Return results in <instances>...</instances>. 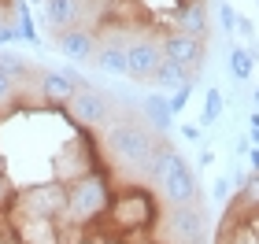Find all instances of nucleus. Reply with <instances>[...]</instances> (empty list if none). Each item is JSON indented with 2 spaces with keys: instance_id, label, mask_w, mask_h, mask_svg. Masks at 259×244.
<instances>
[{
  "instance_id": "obj_1",
  "label": "nucleus",
  "mask_w": 259,
  "mask_h": 244,
  "mask_svg": "<svg viewBox=\"0 0 259 244\" xmlns=\"http://www.w3.org/2000/svg\"><path fill=\"white\" fill-rule=\"evenodd\" d=\"M156 144H159V137L145 119H130L126 115V119H111L108 130H104V148L111 152V159L126 163V167H134V170L152 156Z\"/></svg>"
},
{
  "instance_id": "obj_2",
  "label": "nucleus",
  "mask_w": 259,
  "mask_h": 244,
  "mask_svg": "<svg viewBox=\"0 0 259 244\" xmlns=\"http://www.w3.org/2000/svg\"><path fill=\"white\" fill-rule=\"evenodd\" d=\"M152 181H156L159 196H163L170 207H182V204H196V200H200V181H196V174H193L189 163H185V156L174 152V148H163L159 167H156V174H152Z\"/></svg>"
},
{
  "instance_id": "obj_3",
  "label": "nucleus",
  "mask_w": 259,
  "mask_h": 244,
  "mask_svg": "<svg viewBox=\"0 0 259 244\" xmlns=\"http://www.w3.org/2000/svg\"><path fill=\"white\" fill-rule=\"evenodd\" d=\"M108 204H111V181L104 178L100 170L78 174V178L67 185V215L78 218V222H89V218H97Z\"/></svg>"
},
{
  "instance_id": "obj_4",
  "label": "nucleus",
  "mask_w": 259,
  "mask_h": 244,
  "mask_svg": "<svg viewBox=\"0 0 259 244\" xmlns=\"http://www.w3.org/2000/svg\"><path fill=\"white\" fill-rule=\"evenodd\" d=\"M163 233H167L170 244H204L207 233V215L200 204H182V207H170L163 215Z\"/></svg>"
},
{
  "instance_id": "obj_5",
  "label": "nucleus",
  "mask_w": 259,
  "mask_h": 244,
  "mask_svg": "<svg viewBox=\"0 0 259 244\" xmlns=\"http://www.w3.org/2000/svg\"><path fill=\"white\" fill-rule=\"evenodd\" d=\"M108 207H111V222L119 229H145L148 222H156V204L148 200L145 189H126Z\"/></svg>"
},
{
  "instance_id": "obj_6",
  "label": "nucleus",
  "mask_w": 259,
  "mask_h": 244,
  "mask_svg": "<svg viewBox=\"0 0 259 244\" xmlns=\"http://www.w3.org/2000/svg\"><path fill=\"white\" fill-rule=\"evenodd\" d=\"M19 207L30 222H52L56 215H67V185H33L19 196Z\"/></svg>"
},
{
  "instance_id": "obj_7",
  "label": "nucleus",
  "mask_w": 259,
  "mask_h": 244,
  "mask_svg": "<svg viewBox=\"0 0 259 244\" xmlns=\"http://www.w3.org/2000/svg\"><path fill=\"white\" fill-rule=\"evenodd\" d=\"M67 111L74 115L78 126H108L115 108H111L108 92H100L93 85H81V89H74V96L67 100Z\"/></svg>"
},
{
  "instance_id": "obj_8",
  "label": "nucleus",
  "mask_w": 259,
  "mask_h": 244,
  "mask_svg": "<svg viewBox=\"0 0 259 244\" xmlns=\"http://www.w3.org/2000/svg\"><path fill=\"white\" fill-rule=\"evenodd\" d=\"M159 44H163V60L178 63L182 71H189V74H193V71L200 74V63H204V37H193V33L174 30V33H167Z\"/></svg>"
},
{
  "instance_id": "obj_9",
  "label": "nucleus",
  "mask_w": 259,
  "mask_h": 244,
  "mask_svg": "<svg viewBox=\"0 0 259 244\" xmlns=\"http://www.w3.org/2000/svg\"><path fill=\"white\" fill-rule=\"evenodd\" d=\"M159 63H163V44L159 41L141 37L134 44H126V74L134 81H152Z\"/></svg>"
},
{
  "instance_id": "obj_10",
  "label": "nucleus",
  "mask_w": 259,
  "mask_h": 244,
  "mask_svg": "<svg viewBox=\"0 0 259 244\" xmlns=\"http://www.w3.org/2000/svg\"><path fill=\"white\" fill-rule=\"evenodd\" d=\"M37 85H41V96L45 104H56V108H67V100L74 96V89H81L85 81L78 78V71H45L37 78Z\"/></svg>"
},
{
  "instance_id": "obj_11",
  "label": "nucleus",
  "mask_w": 259,
  "mask_h": 244,
  "mask_svg": "<svg viewBox=\"0 0 259 244\" xmlns=\"http://www.w3.org/2000/svg\"><path fill=\"white\" fill-rule=\"evenodd\" d=\"M56 48H60L67 60H93V52H97V33L89 26H70L63 33H56Z\"/></svg>"
},
{
  "instance_id": "obj_12",
  "label": "nucleus",
  "mask_w": 259,
  "mask_h": 244,
  "mask_svg": "<svg viewBox=\"0 0 259 244\" xmlns=\"http://www.w3.org/2000/svg\"><path fill=\"white\" fill-rule=\"evenodd\" d=\"M81 19V0H45V22H49V30L63 33L70 26H78Z\"/></svg>"
},
{
  "instance_id": "obj_13",
  "label": "nucleus",
  "mask_w": 259,
  "mask_h": 244,
  "mask_svg": "<svg viewBox=\"0 0 259 244\" xmlns=\"http://www.w3.org/2000/svg\"><path fill=\"white\" fill-rule=\"evenodd\" d=\"M93 63L100 67L104 74H126V44L119 41H97V52H93Z\"/></svg>"
},
{
  "instance_id": "obj_14",
  "label": "nucleus",
  "mask_w": 259,
  "mask_h": 244,
  "mask_svg": "<svg viewBox=\"0 0 259 244\" xmlns=\"http://www.w3.org/2000/svg\"><path fill=\"white\" fill-rule=\"evenodd\" d=\"M178 30L193 37H207V8L204 0H185L178 8Z\"/></svg>"
},
{
  "instance_id": "obj_15",
  "label": "nucleus",
  "mask_w": 259,
  "mask_h": 244,
  "mask_svg": "<svg viewBox=\"0 0 259 244\" xmlns=\"http://www.w3.org/2000/svg\"><path fill=\"white\" fill-rule=\"evenodd\" d=\"M141 111H145V122H148V126H152L156 133L170 130L174 115H170V108H167V96H145V104H141Z\"/></svg>"
},
{
  "instance_id": "obj_16",
  "label": "nucleus",
  "mask_w": 259,
  "mask_h": 244,
  "mask_svg": "<svg viewBox=\"0 0 259 244\" xmlns=\"http://www.w3.org/2000/svg\"><path fill=\"white\" fill-rule=\"evenodd\" d=\"M185 81H196L189 71H182L178 63H170V60H163L156 67V74H152V85H159V89H182Z\"/></svg>"
},
{
  "instance_id": "obj_17",
  "label": "nucleus",
  "mask_w": 259,
  "mask_h": 244,
  "mask_svg": "<svg viewBox=\"0 0 259 244\" xmlns=\"http://www.w3.org/2000/svg\"><path fill=\"white\" fill-rule=\"evenodd\" d=\"M230 71H233V78H237V81H248L252 71H255L252 52H248V48H233V52H230Z\"/></svg>"
},
{
  "instance_id": "obj_18",
  "label": "nucleus",
  "mask_w": 259,
  "mask_h": 244,
  "mask_svg": "<svg viewBox=\"0 0 259 244\" xmlns=\"http://www.w3.org/2000/svg\"><path fill=\"white\" fill-rule=\"evenodd\" d=\"M0 71H4L11 81H15V78H26V74H30V63H26V60H19V56L0 52Z\"/></svg>"
},
{
  "instance_id": "obj_19",
  "label": "nucleus",
  "mask_w": 259,
  "mask_h": 244,
  "mask_svg": "<svg viewBox=\"0 0 259 244\" xmlns=\"http://www.w3.org/2000/svg\"><path fill=\"white\" fill-rule=\"evenodd\" d=\"M15 33H19L22 41H30V44H41L37 30H33V22H30V8L26 4H19V26H15Z\"/></svg>"
},
{
  "instance_id": "obj_20",
  "label": "nucleus",
  "mask_w": 259,
  "mask_h": 244,
  "mask_svg": "<svg viewBox=\"0 0 259 244\" xmlns=\"http://www.w3.org/2000/svg\"><path fill=\"white\" fill-rule=\"evenodd\" d=\"M237 200H241L244 207H255V211H259V174H252V178L241 185V196H237Z\"/></svg>"
},
{
  "instance_id": "obj_21",
  "label": "nucleus",
  "mask_w": 259,
  "mask_h": 244,
  "mask_svg": "<svg viewBox=\"0 0 259 244\" xmlns=\"http://www.w3.org/2000/svg\"><path fill=\"white\" fill-rule=\"evenodd\" d=\"M222 115V92L219 89H207V100H204V122L211 126Z\"/></svg>"
},
{
  "instance_id": "obj_22",
  "label": "nucleus",
  "mask_w": 259,
  "mask_h": 244,
  "mask_svg": "<svg viewBox=\"0 0 259 244\" xmlns=\"http://www.w3.org/2000/svg\"><path fill=\"white\" fill-rule=\"evenodd\" d=\"M189 96H193V81H185L182 89H174V96L167 100L170 115H182V111H185V104H189Z\"/></svg>"
},
{
  "instance_id": "obj_23",
  "label": "nucleus",
  "mask_w": 259,
  "mask_h": 244,
  "mask_svg": "<svg viewBox=\"0 0 259 244\" xmlns=\"http://www.w3.org/2000/svg\"><path fill=\"white\" fill-rule=\"evenodd\" d=\"M219 22H222V26H226V30H237V11L230 8V0H226V4H222V8H219Z\"/></svg>"
},
{
  "instance_id": "obj_24",
  "label": "nucleus",
  "mask_w": 259,
  "mask_h": 244,
  "mask_svg": "<svg viewBox=\"0 0 259 244\" xmlns=\"http://www.w3.org/2000/svg\"><path fill=\"white\" fill-rule=\"evenodd\" d=\"M11 96H15V81H11L4 71H0V104H8Z\"/></svg>"
},
{
  "instance_id": "obj_25",
  "label": "nucleus",
  "mask_w": 259,
  "mask_h": 244,
  "mask_svg": "<svg viewBox=\"0 0 259 244\" xmlns=\"http://www.w3.org/2000/svg\"><path fill=\"white\" fill-rule=\"evenodd\" d=\"M248 137H252V148H259V111H252L248 119Z\"/></svg>"
},
{
  "instance_id": "obj_26",
  "label": "nucleus",
  "mask_w": 259,
  "mask_h": 244,
  "mask_svg": "<svg viewBox=\"0 0 259 244\" xmlns=\"http://www.w3.org/2000/svg\"><path fill=\"white\" fill-rule=\"evenodd\" d=\"M226 196H230V181L219 178V181H215V200H226Z\"/></svg>"
},
{
  "instance_id": "obj_27",
  "label": "nucleus",
  "mask_w": 259,
  "mask_h": 244,
  "mask_svg": "<svg viewBox=\"0 0 259 244\" xmlns=\"http://www.w3.org/2000/svg\"><path fill=\"white\" fill-rule=\"evenodd\" d=\"M19 33H15V26H0V44H8V41H15Z\"/></svg>"
},
{
  "instance_id": "obj_28",
  "label": "nucleus",
  "mask_w": 259,
  "mask_h": 244,
  "mask_svg": "<svg viewBox=\"0 0 259 244\" xmlns=\"http://www.w3.org/2000/svg\"><path fill=\"white\" fill-rule=\"evenodd\" d=\"M4 196H11V181H8V174L0 170V200H4Z\"/></svg>"
},
{
  "instance_id": "obj_29",
  "label": "nucleus",
  "mask_w": 259,
  "mask_h": 244,
  "mask_svg": "<svg viewBox=\"0 0 259 244\" xmlns=\"http://www.w3.org/2000/svg\"><path fill=\"white\" fill-rule=\"evenodd\" d=\"M182 133H185V141H200V126H182Z\"/></svg>"
},
{
  "instance_id": "obj_30",
  "label": "nucleus",
  "mask_w": 259,
  "mask_h": 244,
  "mask_svg": "<svg viewBox=\"0 0 259 244\" xmlns=\"http://www.w3.org/2000/svg\"><path fill=\"white\" fill-rule=\"evenodd\" d=\"M248 163H252V174H259V148H248Z\"/></svg>"
},
{
  "instance_id": "obj_31",
  "label": "nucleus",
  "mask_w": 259,
  "mask_h": 244,
  "mask_svg": "<svg viewBox=\"0 0 259 244\" xmlns=\"http://www.w3.org/2000/svg\"><path fill=\"white\" fill-rule=\"evenodd\" d=\"M255 111H259V85H255Z\"/></svg>"
},
{
  "instance_id": "obj_32",
  "label": "nucleus",
  "mask_w": 259,
  "mask_h": 244,
  "mask_svg": "<svg viewBox=\"0 0 259 244\" xmlns=\"http://www.w3.org/2000/svg\"><path fill=\"white\" fill-rule=\"evenodd\" d=\"M0 26H4V15H0Z\"/></svg>"
}]
</instances>
